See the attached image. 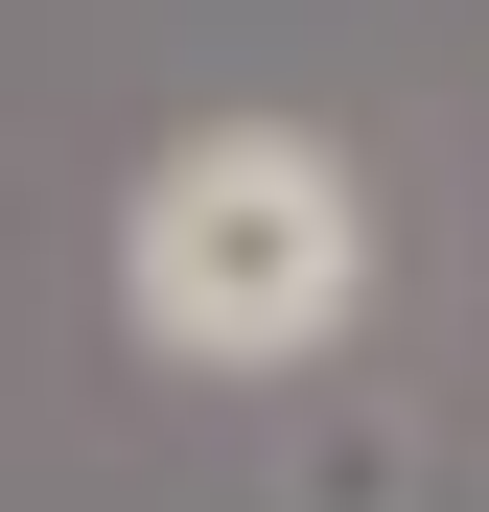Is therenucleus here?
Listing matches in <instances>:
<instances>
[{
	"instance_id": "obj_1",
	"label": "nucleus",
	"mask_w": 489,
	"mask_h": 512,
	"mask_svg": "<svg viewBox=\"0 0 489 512\" xmlns=\"http://www.w3.org/2000/svg\"><path fill=\"white\" fill-rule=\"evenodd\" d=\"M373 303V187L326 117H187L117 187V326L163 373H303Z\"/></svg>"
}]
</instances>
